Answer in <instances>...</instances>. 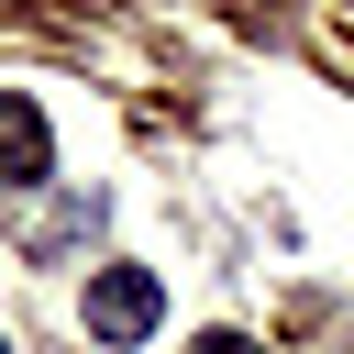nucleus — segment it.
I'll use <instances>...</instances> for the list:
<instances>
[{
	"mask_svg": "<svg viewBox=\"0 0 354 354\" xmlns=\"http://www.w3.org/2000/svg\"><path fill=\"white\" fill-rule=\"evenodd\" d=\"M155 321H166L155 266H88V343H144Z\"/></svg>",
	"mask_w": 354,
	"mask_h": 354,
	"instance_id": "f257e3e1",
	"label": "nucleus"
},
{
	"mask_svg": "<svg viewBox=\"0 0 354 354\" xmlns=\"http://www.w3.org/2000/svg\"><path fill=\"white\" fill-rule=\"evenodd\" d=\"M55 177V133L22 88H0V188H44Z\"/></svg>",
	"mask_w": 354,
	"mask_h": 354,
	"instance_id": "f03ea898",
	"label": "nucleus"
},
{
	"mask_svg": "<svg viewBox=\"0 0 354 354\" xmlns=\"http://www.w3.org/2000/svg\"><path fill=\"white\" fill-rule=\"evenodd\" d=\"M188 354H266V343H243V332H199Z\"/></svg>",
	"mask_w": 354,
	"mask_h": 354,
	"instance_id": "7ed1b4c3",
	"label": "nucleus"
},
{
	"mask_svg": "<svg viewBox=\"0 0 354 354\" xmlns=\"http://www.w3.org/2000/svg\"><path fill=\"white\" fill-rule=\"evenodd\" d=\"M0 354H11V343H0Z\"/></svg>",
	"mask_w": 354,
	"mask_h": 354,
	"instance_id": "20e7f679",
	"label": "nucleus"
}]
</instances>
